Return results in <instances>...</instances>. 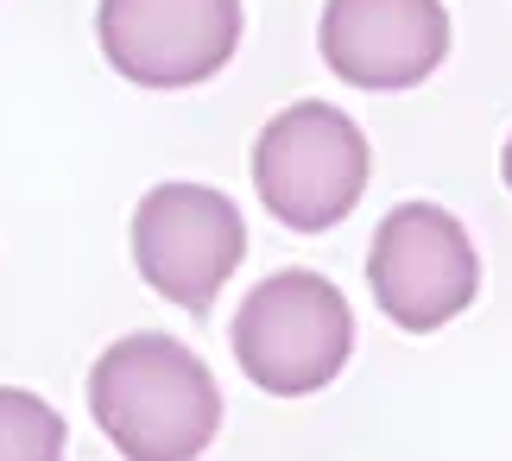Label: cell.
Listing matches in <instances>:
<instances>
[{
    "label": "cell",
    "instance_id": "9c48e42d",
    "mask_svg": "<svg viewBox=\"0 0 512 461\" xmlns=\"http://www.w3.org/2000/svg\"><path fill=\"white\" fill-rule=\"evenodd\" d=\"M500 165H506V190H512V139H506V158H500Z\"/></svg>",
    "mask_w": 512,
    "mask_h": 461
},
{
    "label": "cell",
    "instance_id": "ba28073f",
    "mask_svg": "<svg viewBox=\"0 0 512 461\" xmlns=\"http://www.w3.org/2000/svg\"><path fill=\"white\" fill-rule=\"evenodd\" d=\"M64 443H70V430L45 398L0 386V461H57Z\"/></svg>",
    "mask_w": 512,
    "mask_h": 461
},
{
    "label": "cell",
    "instance_id": "6da1fadb",
    "mask_svg": "<svg viewBox=\"0 0 512 461\" xmlns=\"http://www.w3.org/2000/svg\"><path fill=\"white\" fill-rule=\"evenodd\" d=\"M89 411L133 461H196L222 430L215 373L171 335H121L89 367Z\"/></svg>",
    "mask_w": 512,
    "mask_h": 461
},
{
    "label": "cell",
    "instance_id": "5b68a950",
    "mask_svg": "<svg viewBox=\"0 0 512 461\" xmlns=\"http://www.w3.org/2000/svg\"><path fill=\"white\" fill-rule=\"evenodd\" d=\"M247 259V222L209 184H159L133 209V266L159 297L209 310L215 291Z\"/></svg>",
    "mask_w": 512,
    "mask_h": 461
},
{
    "label": "cell",
    "instance_id": "8992f818",
    "mask_svg": "<svg viewBox=\"0 0 512 461\" xmlns=\"http://www.w3.org/2000/svg\"><path fill=\"white\" fill-rule=\"evenodd\" d=\"M241 0H102L95 38L133 89H196L241 45Z\"/></svg>",
    "mask_w": 512,
    "mask_h": 461
},
{
    "label": "cell",
    "instance_id": "7a4b0ae2",
    "mask_svg": "<svg viewBox=\"0 0 512 461\" xmlns=\"http://www.w3.org/2000/svg\"><path fill=\"white\" fill-rule=\"evenodd\" d=\"M354 316L323 272H272L234 310V360L272 398H310L348 367Z\"/></svg>",
    "mask_w": 512,
    "mask_h": 461
},
{
    "label": "cell",
    "instance_id": "277c9868",
    "mask_svg": "<svg viewBox=\"0 0 512 461\" xmlns=\"http://www.w3.org/2000/svg\"><path fill=\"white\" fill-rule=\"evenodd\" d=\"M367 285L380 310L411 335L443 329L481 291V253L468 228L437 203H399L367 247Z\"/></svg>",
    "mask_w": 512,
    "mask_h": 461
},
{
    "label": "cell",
    "instance_id": "52a82bcc",
    "mask_svg": "<svg viewBox=\"0 0 512 461\" xmlns=\"http://www.w3.org/2000/svg\"><path fill=\"white\" fill-rule=\"evenodd\" d=\"M317 45L348 89H418L449 57V7L443 0H329Z\"/></svg>",
    "mask_w": 512,
    "mask_h": 461
},
{
    "label": "cell",
    "instance_id": "3957f363",
    "mask_svg": "<svg viewBox=\"0 0 512 461\" xmlns=\"http://www.w3.org/2000/svg\"><path fill=\"white\" fill-rule=\"evenodd\" d=\"M367 171H373L367 133L329 102H298L272 114L253 139V190H260L272 222L298 234L348 222L367 190Z\"/></svg>",
    "mask_w": 512,
    "mask_h": 461
}]
</instances>
